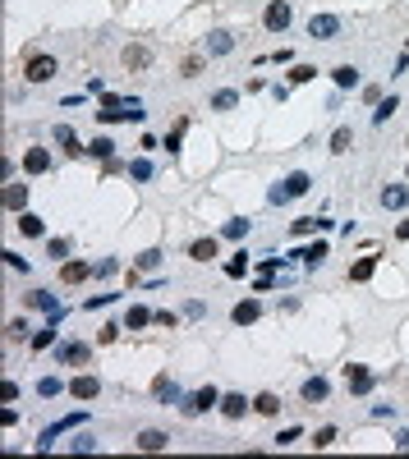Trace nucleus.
I'll use <instances>...</instances> for the list:
<instances>
[{
  "instance_id": "39448f33",
  "label": "nucleus",
  "mask_w": 409,
  "mask_h": 459,
  "mask_svg": "<svg viewBox=\"0 0 409 459\" xmlns=\"http://www.w3.org/2000/svg\"><path fill=\"white\" fill-rule=\"evenodd\" d=\"M87 358H92V349H87L83 340H60V345H55V363L60 367H83Z\"/></svg>"
},
{
  "instance_id": "37998d69",
  "label": "nucleus",
  "mask_w": 409,
  "mask_h": 459,
  "mask_svg": "<svg viewBox=\"0 0 409 459\" xmlns=\"http://www.w3.org/2000/svg\"><path fill=\"white\" fill-rule=\"evenodd\" d=\"M184 129H189V124L180 120V124H175L170 133H165V143H161V148H165V152H180V143H184Z\"/></svg>"
},
{
  "instance_id": "6ab92c4d",
  "label": "nucleus",
  "mask_w": 409,
  "mask_h": 459,
  "mask_svg": "<svg viewBox=\"0 0 409 459\" xmlns=\"http://www.w3.org/2000/svg\"><path fill=\"white\" fill-rule=\"evenodd\" d=\"M165 441H170V436H165L161 427H148V432L133 436V446H138V450H165Z\"/></svg>"
},
{
  "instance_id": "6e6552de",
  "label": "nucleus",
  "mask_w": 409,
  "mask_h": 459,
  "mask_svg": "<svg viewBox=\"0 0 409 459\" xmlns=\"http://www.w3.org/2000/svg\"><path fill=\"white\" fill-rule=\"evenodd\" d=\"M70 399H102V377H92V372H83V377H74L70 382Z\"/></svg>"
},
{
  "instance_id": "a18cd8bd",
  "label": "nucleus",
  "mask_w": 409,
  "mask_h": 459,
  "mask_svg": "<svg viewBox=\"0 0 409 459\" xmlns=\"http://www.w3.org/2000/svg\"><path fill=\"white\" fill-rule=\"evenodd\" d=\"M28 331H33V326H28L23 317H14V321L5 326V336H9V340H28Z\"/></svg>"
},
{
  "instance_id": "7c9ffc66",
  "label": "nucleus",
  "mask_w": 409,
  "mask_h": 459,
  "mask_svg": "<svg viewBox=\"0 0 409 459\" xmlns=\"http://www.w3.org/2000/svg\"><path fill=\"white\" fill-rule=\"evenodd\" d=\"M115 148H120V143H115V138H106V133H97V138L87 143V152H92L97 161H111V156H115Z\"/></svg>"
},
{
  "instance_id": "423d86ee",
  "label": "nucleus",
  "mask_w": 409,
  "mask_h": 459,
  "mask_svg": "<svg viewBox=\"0 0 409 459\" xmlns=\"http://www.w3.org/2000/svg\"><path fill=\"white\" fill-rule=\"evenodd\" d=\"M152 399H157V404H180V399H184V390H180V382H175V377L170 372H161L157 377V382H152Z\"/></svg>"
},
{
  "instance_id": "9b49d317",
  "label": "nucleus",
  "mask_w": 409,
  "mask_h": 459,
  "mask_svg": "<svg viewBox=\"0 0 409 459\" xmlns=\"http://www.w3.org/2000/svg\"><path fill=\"white\" fill-rule=\"evenodd\" d=\"M299 395H304V404H327V399H331V382H327V377H304Z\"/></svg>"
},
{
  "instance_id": "393cba45",
  "label": "nucleus",
  "mask_w": 409,
  "mask_h": 459,
  "mask_svg": "<svg viewBox=\"0 0 409 459\" xmlns=\"http://www.w3.org/2000/svg\"><path fill=\"white\" fill-rule=\"evenodd\" d=\"M28 308H37V312H55V308H65V304L51 294V289H33V294H28Z\"/></svg>"
},
{
  "instance_id": "0eeeda50",
  "label": "nucleus",
  "mask_w": 409,
  "mask_h": 459,
  "mask_svg": "<svg viewBox=\"0 0 409 459\" xmlns=\"http://www.w3.org/2000/svg\"><path fill=\"white\" fill-rule=\"evenodd\" d=\"M230 51H235V37L221 33V28L202 37V55H207V60H221V55H230Z\"/></svg>"
},
{
  "instance_id": "f3484780",
  "label": "nucleus",
  "mask_w": 409,
  "mask_h": 459,
  "mask_svg": "<svg viewBox=\"0 0 409 459\" xmlns=\"http://www.w3.org/2000/svg\"><path fill=\"white\" fill-rule=\"evenodd\" d=\"M217 253H221L217 234H207V239H193V243H189V258H193V262H212Z\"/></svg>"
},
{
  "instance_id": "a211bd4d",
  "label": "nucleus",
  "mask_w": 409,
  "mask_h": 459,
  "mask_svg": "<svg viewBox=\"0 0 409 459\" xmlns=\"http://www.w3.org/2000/svg\"><path fill=\"white\" fill-rule=\"evenodd\" d=\"M249 409H253V404H249L244 395H221V418H230V423H239Z\"/></svg>"
},
{
  "instance_id": "cd10ccee",
  "label": "nucleus",
  "mask_w": 409,
  "mask_h": 459,
  "mask_svg": "<svg viewBox=\"0 0 409 459\" xmlns=\"http://www.w3.org/2000/svg\"><path fill=\"white\" fill-rule=\"evenodd\" d=\"M396 111H400V96H382V101H377V106H373V124H377V129H382V124H386V120H391V115H396Z\"/></svg>"
},
{
  "instance_id": "20e7f679",
  "label": "nucleus",
  "mask_w": 409,
  "mask_h": 459,
  "mask_svg": "<svg viewBox=\"0 0 409 459\" xmlns=\"http://www.w3.org/2000/svg\"><path fill=\"white\" fill-rule=\"evenodd\" d=\"M290 23H295V5H290V0H267V9H262V28H267V33H285Z\"/></svg>"
},
{
  "instance_id": "1a4fd4ad",
  "label": "nucleus",
  "mask_w": 409,
  "mask_h": 459,
  "mask_svg": "<svg viewBox=\"0 0 409 459\" xmlns=\"http://www.w3.org/2000/svg\"><path fill=\"white\" fill-rule=\"evenodd\" d=\"M83 423V414H70V418H60V423H51L42 436H37V450H51L55 446V436H65V432H74V427Z\"/></svg>"
},
{
  "instance_id": "603ef678",
  "label": "nucleus",
  "mask_w": 409,
  "mask_h": 459,
  "mask_svg": "<svg viewBox=\"0 0 409 459\" xmlns=\"http://www.w3.org/2000/svg\"><path fill=\"white\" fill-rule=\"evenodd\" d=\"M299 441V427H285V432H276V446H295Z\"/></svg>"
},
{
  "instance_id": "bf43d9fd",
  "label": "nucleus",
  "mask_w": 409,
  "mask_h": 459,
  "mask_svg": "<svg viewBox=\"0 0 409 459\" xmlns=\"http://www.w3.org/2000/svg\"><path fill=\"white\" fill-rule=\"evenodd\" d=\"M400 446H405V450H409V432H400Z\"/></svg>"
},
{
  "instance_id": "9d476101",
  "label": "nucleus",
  "mask_w": 409,
  "mask_h": 459,
  "mask_svg": "<svg viewBox=\"0 0 409 459\" xmlns=\"http://www.w3.org/2000/svg\"><path fill=\"white\" fill-rule=\"evenodd\" d=\"M336 33H340V18L336 14H313V18H308V37H313V42H331Z\"/></svg>"
},
{
  "instance_id": "864d4df0",
  "label": "nucleus",
  "mask_w": 409,
  "mask_h": 459,
  "mask_svg": "<svg viewBox=\"0 0 409 459\" xmlns=\"http://www.w3.org/2000/svg\"><path fill=\"white\" fill-rule=\"evenodd\" d=\"M0 399H5V404H9V399H18V386L14 382H0Z\"/></svg>"
},
{
  "instance_id": "f03ea898",
  "label": "nucleus",
  "mask_w": 409,
  "mask_h": 459,
  "mask_svg": "<svg viewBox=\"0 0 409 459\" xmlns=\"http://www.w3.org/2000/svg\"><path fill=\"white\" fill-rule=\"evenodd\" d=\"M212 409H221V390H217V386H202V390H193V395L180 399V414H184V418L212 414Z\"/></svg>"
},
{
  "instance_id": "72a5a7b5",
  "label": "nucleus",
  "mask_w": 409,
  "mask_h": 459,
  "mask_svg": "<svg viewBox=\"0 0 409 459\" xmlns=\"http://www.w3.org/2000/svg\"><path fill=\"white\" fill-rule=\"evenodd\" d=\"M148 321H152V312L143 308V304H133L129 312H124V331H143V326H148Z\"/></svg>"
},
{
  "instance_id": "a19ab883",
  "label": "nucleus",
  "mask_w": 409,
  "mask_h": 459,
  "mask_svg": "<svg viewBox=\"0 0 409 459\" xmlns=\"http://www.w3.org/2000/svg\"><path fill=\"white\" fill-rule=\"evenodd\" d=\"M115 271H120V262H115V258H102V262H92V276H97V280H111Z\"/></svg>"
},
{
  "instance_id": "4d7b16f0",
  "label": "nucleus",
  "mask_w": 409,
  "mask_h": 459,
  "mask_svg": "<svg viewBox=\"0 0 409 459\" xmlns=\"http://www.w3.org/2000/svg\"><path fill=\"white\" fill-rule=\"evenodd\" d=\"M120 331H124V326H115V321H111V326H102V345H111V340L120 336Z\"/></svg>"
},
{
  "instance_id": "c9c22d12",
  "label": "nucleus",
  "mask_w": 409,
  "mask_h": 459,
  "mask_svg": "<svg viewBox=\"0 0 409 459\" xmlns=\"http://www.w3.org/2000/svg\"><path fill=\"white\" fill-rule=\"evenodd\" d=\"M249 230H253V221H244V216H230L226 226H221V234H226V239H244Z\"/></svg>"
},
{
  "instance_id": "6e6d98bb",
  "label": "nucleus",
  "mask_w": 409,
  "mask_h": 459,
  "mask_svg": "<svg viewBox=\"0 0 409 459\" xmlns=\"http://www.w3.org/2000/svg\"><path fill=\"white\" fill-rule=\"evenodd\" d=\"M202 312H207V308H202L198 299H189V304H184V317H202Z\"/></svg>"
},
{
  "instance_id": "e433bc0d",
  "label": "nucleus",
  "mask_w": 409,
  "mask_h": 459,
  "mask_svg": "<svg viewBox=\"0 0 409 459\" xmlns=\"http://www.w3.org/2000/svg\"><path fill=\"white\" fill-rule=\"evenodd\" d=\"M60 390H70V386L60 382V377H42V382H37V395H42V399H55Z\"/></svg>"
},
{
  "instance_id": "c85d7f7f",
  "label": "nucleus",
  "mask_w": 409,
  "mask_h": 459,
  "mask_svg": "<svg viewBox=\"0 0 409 459\" xmlns=\"http://www.w3.org/2000/svg\"><path fill=\"white\" fill-rule=\"evenodd\" d=\"M373 271H377V258H359V262H349V280H354V285L373 280Z\"/></svg>"
},
{
  "instance_id": "2eb2a0df",
  "label": "nucleus",
  "mask_w": 409,
  "mask_h": 459,
  "mask_svg": "<svg viewBox=\"0 0 409 459\" xmlns=\"http://www.w3.org/2000/svg\"><path fill=\"white\" fill-rule=\"evenodd\" d=\"M51 170V152L46 148H28L23 152V175H46Z\"/></svg>"
},
{
  "instance_id": "dca6fc26",
  "label": "nucleus",
  "mask_w": 409,
  "mask_h": 459,
  "mask_svg": "<svg viewBox=\"0 0 409 459\" xmlns=\"http://www.w3.org/2000/svg\"><path fill=\"white\" fill-rule=\"evenodd\" d=\"M258 317H262V304H258V299H244V304L230 308V321H235V326H253Z\"/></svg>"
},
{
  "instance_id": "3c124183",
  "label": "nucleus",
  "mask_w": 409,
  "mask_h": 459,
  "mask_svg": "<svg viewBox=\"0 0 409 459\" xmlns=\"http://www.w3.org/2000/svg\"><path fill=\"white\" fill-rule=\"evenodd\" d=\"M267 60H276V65H295V51H290V46H280V51H271Z\"/></svg>"
},
{
  "instance_id": "f257e3e1",
  "label": "nucleus",
  "mask_w": 409,
  "mask_h": 459,
  "mask_svg": "<svg viewBox=\"0 0 409 459\" xmlns=\"http://www.w3.org/2000/svg\"><path fill=\"white\" fill-rule=\"evenodd\" d=\"M308 189H313V175H308V170H290L285 179H276V184L267 189V202H271V207H285V202L304 198Z\"/></svg>"
},
{
  "instance_id": "412c9836",
  "label": "nucleus",
  "mask_w": 409,
  "mask_h": 459,
  "mask_svg": "<svg viewBox=\"0 0 409 459\" xmlns=\"http://www.w3.org/2000/svg\"><path fill=\"white\" fill-rule=\"evenodd\" d=\"M129 179H133V184H148V179H157V165H152L148 156H133V161H129Z\"/></svg>"
},
{
  "instance_id": "a878e982",
  "label": "nucleus",
  "mask_w": 409,
  "mask_h": 459,
  "mask_svg": "<svg viewBox=\"0 0 409 459\" xmlns=\"http://www.w3.org/2000/svg\"><path fill=\"white\" fill-rule=\"evenodd\" d=\"M327 258H331V243H327V239H317L313 248H304V267H308V271H317Z\"/></svg>"
},
{
  "instance_id": "de8ad7c7",
  "label": "nucleus",
  "mask_w": 409,
  "mask_h": 459,
  "mask_svg": "<svg viewBox=\"0 0 409 459\" xmlns=\"http://www.w3.org/2000/svg\"><path fill=\"white\" fill-rule=\"evenodd\" d=\"M313 65H295V70H290V83H313Z\"/></svg>"
},
{
  "instance_id": "4be33fe9",
  "label": "nucleus",
  "mask_w": 409,
  "mask_h": 459,
  "mask_svg": "<svg viewBox=\"0 0 409 459\" xmlns=\"http://www.w3.org/2000/svg\"><path fill=\"white\" fill-rule=\"evenodd\" d=\"M253 414H258V418H276L280 414V399L271 395V390H262V395H253Z\"/></svg>"
},
{
  "instance_id": "f704fd0d",
  "label": "nucleus",
  "mask_w": 409,
  "mask_h": 459,
  "mask_svg": "<svg viewBox=\"0 0 409 459\" xmlns=\"http://www.w3.org/2000/svg\"><path fill=\"white\" fill-rule=\"evenodd\" d=\"M239 106V92L235 87H221V92H212V111H235Z\"/></svg>"
},
{
  "instance_id": "f8f14e48",
  "label": "nucleus",
  "mask_w": 409,
  "mask_h": 459,
  "mask_svg": "<svg viewBox=\"0 0 409 459\" xmlns=\"http://www.w3.org/2000/svg\"><path fill=\"white\" fill-rule=\"evenodd\" d=\"M345 382H349V390H354V395H368V390H373V382H377V377L368 372L364 363H349V367H345Z\"/></svg>"
},
{
  "instance_id": "bb28decb",
  "label": "nucleus",
  "mask_w": 409,
  "mask_h": 459,
  "mask_svg": "<svg viewBox=\"0 0 409 459\" xmlns=\"http://www.w3.org/2000/svg\"><path fill=\"white\" fill-rule=\"evenodd\" d=\"M124 65H129V70H148V65H152V51H148V46H138V42L124 46Z\"/></svg>"
},
{
  "instance_id": "13d9d810",
  "label": "nucleus",
  "mask_w": 409,
  "mask_h": 459,
  "mask_svg": "<svg viewBox=\"0 0 409 459\" xmlns=\"http://www.w3.org/2000/svg\"><path fill=\"white\" fill-rule=\"evenodd\" d=\"M396 239H400V243H409V221H400V226H396Z\"/></svg>"
},
{
  "instance_id": "ea45409f",
  "label": "nucleus",
  "mask_w": 409,
  "mask_h": 459,
  "mask_svg": "<svg viewBox=\"0 0 409 459\" xmlns=\"http://www.w3.org/2000/svg\"><path fill=\"white\" fill-rule=\"evenodd\" d=\"M46 258H55V262H70V239H46Z\"/></svg>"
},
{
  "instance_id": "58836bf2",
  "label": "nucleus",
  "mask_w": 409,
  "mask_h": 459,
  "mask_svg": "<svg viewBox=\"0 0 409 459\" xmlns=\"http://www.w3.org/2000/svg\"><path fill=\"white\" fill-rule=\"evenodd\" d=\"M226 276L230 280H239V276H249V253H235V258L226 262Z\"/></svg>"
},
{
  "instance_id": "5fc2aeb1",
  "label": "nucleus",
  "mask_w": 409,
  "mask_h": 459,
  "mask_svg": "<svg viewBox=\"0 0 409 459\" xmlns=\"http://www.w3.org/2000/svg\"><path fill=\"white\" fill-rule=\"evenodd\" d=\"M115 299H120V294H97V299H87V308L97 312V308H102V304H115Z\"/></svg>"
},
{
  "instance_id": "79ce46f5",
  "label": "nucleus",
  "mask_w": 409,
  "mask_h": 459,
  "mask_svg": "<svg viewBox=\"0 0 409 459\" xmlns=\"http://www.w3.org/2000/svg\"><path fill=\"white\" fill-rule=\"evenodd\" d=\"M317 230V216H299V221H290V234L295 239H304V234H313Z\"/></svg>"
},
{
  "instance_id": "c756f323",
  "label": "nucleus",
  "mask_w": 409,
  "mask_h": 459,
  "mask_svg": "<svg viewBox=\"0 0 409 459\" xmlns=\"http://www.w3.org/2000/svg\"><path fill=\"white\" fill-rule=\"evenodd\" d=\"M349 148H354V133H349V129H345V124H340V129H336V133H331V143H327V152H331V156H345Z\"/></svg>"
},
{
  "instance_id": "c03bdc74",
  "label": "nucleus",
  "mask_w": 409,
  "mask_h": 459,
  "mask_svg": "<svg viewBox=\"0 0 409 459\" xmlns=\"http://www.w3.org/2000/svg\"><path fill=\"white\" fill-rule=\"evenodd\" d=\"M331 441H336V427H331V423H327V427H317V432H313V446H317V450H327Z\"/></svg>"
},
{
  "instance_id": "09e8293b",
  "label": "nucleus",
  "mask_w": 409,
  "mask_h": 459,
  "mask_svg": "<svg viewBox=\"0 0 409 459\" xmlns=\"http://www.w3.org/2000/svg\"><path fill=\"white\" fill-rule=\"evenodd\" d=\"M184 78H198L202 74V55H189V60H184V70H180Z\"/></svg>"
},
{
  "instance_id": "2f4dec72",
  "label": "nucleus",
  "mask_w": 409,
  "mask_h": 459,
  "mask_svg": "<svg viewBox=\"0 0 409 459\" xmlns=\"http://www.w3.org/2000/svg\"><path fill=\"white\" fill-rule=\"evenodd\" d=\"M55 345H60V340H55V321H46L42 331H33V349L37 354H42V349H55Z\"/></svg>"
},
{
  "instance_id": "4c0bfd02",
  "label": "nucleus",
  "mask_w": 409,
  "mask_h": 459,
  "mask_svg": "<svg viewBox=\"0 0 409 459\" xmlns=\"http://www.w3.org/2000/svg\"><path fill=\"white\" fill-rule=\"evenodd\" d=\"M157 267H161V253H157V248L138 253V262H133V271H138V276H143V271H157Z\"/></svg>"
},
{
  "instance_id": "49530a36",
  "label": "nucleus",
  "mask_w": 409,
  "mask_h": 459,
  "mask_svg": "<svg viewBox=\"0 0 409 459\" xmlns=\"http://www.w3.org/2000/svg\"><path fill=\"white\" fill-rule=\"evenodd\" d=\"M97 446H102V441H97L92 432H79V436L70 441V450H97Z\"/></svg>"
},
{
  "instance_id": "b1692460",
  "label": "nucleus",
  "mask_w": 409,
  "mask_h": 459,
  "mask_svg": "<svg viewBox=\"0 0 409 459\" xmlns=\"http://www.w3.org/2000/svg\"><path fill=\"white\" fill-rule=\"evenodd\" d=\"M331 83H336L340 92H349V87H359V70L354 65H336V70H331Z\"/></svg>"
},
{
  "instance_id": "8fccbe9b",
  "label": "nucleus",
  "mask_w": 409,
  "mask_h": 459,
  "mask_svg": "<svg viewBox=\"0 0 409 459\" xmlns=\"http://www.w3.org/2000/svg\"><path fill=\"white\" fill-rule=\"evenodd\" d=\"M5 267H9V271H28L33 262H28V258H18V253H5Z\"/></svg>"
},
{
  "instance_id": "aec40b11",
  "label": "nucleus",
  "mask_w": 409,
  "mask_h": 459,
  "mask_svg": "<svg viewBox=\"0 0 409 459\" xmlns=\"http://www.w3.org/2000/svg\"><path fill=\"white\" fill-rule=\"evenodd\" d=\"M5 202L9 211H28V184H5Z\"/></svg>"
},
{
  "instance_id": "5701e85b",
  "label": "nucleus",
  "mask_w": 409,
  "mask_h": 459,
  "mask_svg": "<svg viewBox=\"0 0 409 459\" xmlns=\"http://www.w3.org/2000/svg\"><path fill=\"white\" fill-rule=\"evenodd\" d=\"M87 276H92L87 262H60V280L65 285H79V280H87Z\"/></svg>"
},
{
  "instance_id": "473e14b6",
  "label": "nucleus",
  "mask_w": 409,
  "mask_h": 459,
  "mask_svg": "<svg viewBox=\"0 0 409 459\" xmlns=\"http://www.w3.org/2000/svg\"><path fill=\"white\" fill-rule=\"evenodd\" d=\"M55 143H60L70 156H79V152H87V148H79V138H74V129L70 124H55Z\"/></svg>"
},
{
  "instance_id": "7ed1b4c3",
  "label": "nucleus",
  "mask_w": 409,
  "mask_h": 459,
  "mask_svg": "<svg viewBox=\"0 0 409 459\" xmlns=\"http://www.w3.org/2000/svg\"><path fill=\"white\" fill-rule=\"evenodd\" d=\"M60 74V65H55V55H28L23 60V78L33 87H42V83H51V78Z\"/></svg>"
},
{
  "instance_id": "ddd939ff",
  "label": "nucleus",
  "mask_w": 409,
  "mask_h": 459,
  "mask_svg": "<svg viewBox=\"0 0 409 459\" xmlns=\"http://www.w3.org/2000/svg\"><path fill=\"white\" fill-rule=\"evenodd\" d=\"M14 230L23 234V239H42V234H46V221L37 216V211H18V216H14Z\"/></svg>"
},
{
  "instance_id": "4468645a",
  "label": "nucleus",
  "mask_w": 409,
  "mask_h": 459,
  "mask_svg": "<svg viewBox=\"0 0 409 459\" xmlns=\"http://www.w3.org/2000/svg\"><path fill=\"white\" fill-rule=\"evenodd\" d=\"M382 207L386 211H409V184H386L382 189Z\"/></svg>"
}]
</instances>
